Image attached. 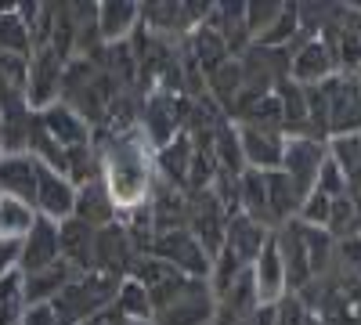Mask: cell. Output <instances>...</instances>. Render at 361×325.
<instances>
[{"mask_svg": "<svg viewBox=\"0 0 361 325\" xmlns=\"http://www.w3.org/2000/svg\"><path fill=\"white\" fill-rule=\"evenodd\" d=\"M271 243V231L264 228V224H257V221H250L246 214H235V217H228V228H224V246L221 250H228L243 268H250V264L260 257V250Z\"/></svg>", "mask_w": 361, "mask_h": 325, "instance_id": "cell-18", "label": "cell"}, {"mask_svg": "<svg viewBox=\"0 0 361 325\" xmlns=\"http://www.w3.org/2000/svg\"><path fill=\"white\" fill-rule=\"evenodd\" d=\"M37 192H40V163L29 152L0 156V195L18 199L37 210Z\"/></svg>", "mask_w": 361, "mask_h": 325, "instance_id": "cell-13", "label": "cell"}, {"mask_svg": "<svg viewBox=\"0 0 361 325\" xmlns=\"http://www.w3.org/2000/svg\"><path fill=\"white\" fill-rule=\"evenodd\" d=\"M22 325H58L54 307H51V304H25V311H22Z\"/></svg>", "mask_w": 361, "mask_h": 325, "instance_id": "cell-39", "label": "cell"}, {"mask_svg": "<svg viewBox=\"0 0 361 325\" xmlns=\"http://www.w3.org/2000/svg\"><path fill=\"white\" fill-rule=\"evenodd\" d=\"M214 289L206 278H188V286L177 293L170 304H163L152 321L156 325H214Z\"/></svg>", "mask_w": 361, "mask_h": 325, "instance_id": "cell-7", "label": "cell"}, {"mask_svg": "<svg viewBox=\"0 0 361 325\" xmlns=\"http://www.w3.org/2000/svg\"><path fill=\"white\" fill-rule=\"evenodd\" d=\"M94 231L98 228H90L76 217L58 224V250H62V260L69 268H76L80 275L94 271Z\"/></svg>", "mask_w": 361, "mask_h": 325, "instance_id": "cell-21", "label": "cell"}, {"mask_svg": "<svg viewBox=\"0 0 361 325\" xmlns=\"http://www.w3.org/2000/svg\"><path fill=\"white\" fill-rule=\"evenodd\" d=\"M250 278H253L260 307H275L282 297H289L286 268H282V257H279V246H275V231H271V243L260 250V257L250 264Z\"/></svg>", "mask_w": 361, "mask_h": 325, "instance_id": "cell-15", "label": "cell"}, {"mask_svg": "<svg viewBox=\"0 0 361 325\" xmlns=\"http://www.w3.org/2000/svg\"><path fill=\"white\" fill-rule=\"evenodd\" d=\"M209 149H214V159H217V170L224 173H246V163H243V149H238V130L231 120H221V127L214 130V141H209Z\"/></svg>", "mask_w": 361, "mask_h": 325, "instance_id": "cell-29", "label": "cell"}, {"mask_svg": "<svg viewBox=\"0 0 361 325\" xmlns=\"http://www.w3.org/2000/svg\"><path fill=\"white\" fill-rule=\"evenodd\" d=\"M185 120H188V98L185 94H170V91H148L141 102V120L137 130L145 134V141L159 152L163 145H170L177 134H185Z\"/></svg>", "mask_w": 361, "mask_h": 325, "instance_id": "cell-4", "label": "cell"}, {"mask_svg": "<svg viewBox=\"0 0 361 325\" xmlns=\"http://www.w3.org/2000/svg\"><path fill=\"white\" fill-rule=\"evenodd\" d=\"M54 260H62V250H58V224L37 217V224L29 228V235L22 239V260H18V271L22 275H33L51 268Z\"/></svg>", "mask_w": 361, "mask_h": 325, "instance_id": "cell-17", "label": "cell"}, {"mask_svg": "<svg viewBox=\"0 0 361 325\" xmlns=\"http://www.w3.org/2000/svg\"><path fill=\"white\" fill-rule=\"evenodd\" d=\"M282 8L286 4H279V0H264V4H246V29H250V37L253 40H260L267 29H271V22H275L279 15H282Z\"/></svg>", "mask_w": 361, "mask_h": 325, "instance_id": "cell-34", "label": "cell"}, {"mask_svg": "<svg viewBox=\"0 0 361 325\" xmlns=\"http://www.w3.org/2000/svg\"><path fill=\"white\" fill-rule=\"evenodd\" d=\"M322 112H325V137L361 134V80L350 73H336L333 80L318 83Z\"/></svg>", "mask_w": 361, "mask_h": 325, "instance_id": "cell-3", "label": "cell"}, {"mask_svg": "<svg viewBox=\"0 0 361 325\" xmlns=\"http://www.w3.org/2000/svg\"><path fill=\"white\" fill-rule=\"evenodd\" d=\"M238 325H275V307H257L246 321H238Z\"/></svg>", "mask_w": 361, "mask_h": 325, "instance_id": "cell-40", "label": "cell"}, {"mask_svg": "<svg viewBox=\"0 0 361 325\" xmlns=\"http://www.w3.org/2000/svg\"><path fill=\"white\" fill-rule=\"evenodd\" d=\"M18 260H22V239H0V278L18 271Z\"/></svg>", "mask_w": 361, "mask_h": 325, "instance_id": "cell-38", "label": "cell"}, {"mask_svg": "<svg viewBox=\"0 0 361 325\" xmlns=\"http://www.w3.org/2000/svg\"><path fill=\"white\" fill-rule=\"evenodd\" d=\"M238 130V149H243V163L246 170H282V152H286V134L279 130H260V127H246L235 123Z\"/></svg>", "mask_w": 361, "mask_h": 325, "instance_id": "cell-12", "label": "cell"}, {"mask_svg": "<svg viewBox=\"0 0 361 325\" xmlns=\"http://www.w3.org/2000/svg\"><path fill=\"white\" fill-rule=\"evenodd\" d=\"M33 224H37V210H33V206L0 195V239H25Z\"/></svg>", "mask_w": 361, "mask_h": 325, "instance_id": "cell-31", "label": "cell"}, {"mask_svg": "<svg viewBox=\"0 0 361 325\" xmlns=\"http://www.w3.org/2000/svg\"><path fill=\"white\" fill-rule=\"evenodd\" d=\"M275 246L282 257V268H286V286L289 293L304 289L311 282V260H307V239H304V224L289 221L275 231Z\"/></svg>", "mask_w": 361, "mask_h": 325, "instance_id": "cell-14", "label": "cell"}, {"mask_svg": "<svg viewBox=\"0 0 361 325\" xmlns=\"http://www.w3.org/2000/svg\"><path fill=\"white\" fill-rule=\"evenodd\" d=\"M329 159H333L343 177H347V188L361 195V134H343V137H329L325 141Z\"/></svg>", "mask_w": 361, "mask_h": 325, "instance_id": "cell-27", "label": "cell"}, {"mask_svg": "<svg viewBox=\"0 0 361 325\" xmlns=\"http://www.w3.org/2000/svg\"><path fill=\"white\" fill-rule=\"evenodd\" d=\"M123 325H156V321H123Z\"/></svg>", "mask_w": 361, "mask_h": 325, "instance_id": "cell-42", "label": "cell"}, {"mask_svg": "<svg viewBox=\"0 0 361 325\" xmlns=\"http://www.w3.org/2000/svg\"><path fill=\"white\" fill-rule=\"evenodd\" d=\"M148 253L166 260L170 268H177L180 275H188V278H206L209 275V264H214V257L199 246V239H195L188 228L159 231L156 239H152V250H148Z\"/></svg>", "mask_w": 361, "mask_h": 325, "instance_id": "cell-5", "label": "cell"}, {"mask_svg": "<svg viewBox=\"0 0 361 325\" xmlns=\"http://www.w3.org/2000/svg\"><path fill=\"white\" fill-rule=\"evenodd\" d=\"M119 282H123V278H112V275H102V271L76 275V278L51 300L58 325H87L94 314L109 311V307L116 304Z\"/></svg>", "mask_w": 361, "mask_h": 325, "instance_id": "cell-2", "label": "cell"}, {"mask_svg": "<svg viewBox=\"0 0 361 325\" xmlns=\"http://www.w3.org/2000/svg\"><path fill=\"white\" fill-rule=\"evenodd\" d=\"M325 231L333 239H350V235H361V195L357 192H347V195H336L333 199V210H329V221H325Z\"/></svg>", "mask_w": 361, "mask_h": 325, "instance_id": "cell-28", "label": "cell"}, {"mask_svg": "<svg viewBox=\"0 0 361 325\" xmlns=\"http://www.w3.org/2000/svg\"><path fill=\"white\" fill-rule=\"evenodd\" d=\"M40 116V123H44V130L62 145V149L69 152V149H80V145H90L94 141V127H90L87 120H80V116L69 109V105H62V102H54V105H47L44 112H37Z\"/></svg>", "mask_w": 361, "mask_h": 325, "instance_id": "cell-19", "label": "cell"}, {"mask_svg": "<svg viewBox=\"0 0 361 325\" xmlns=\"http://www.w3.org/2000/svg\"><path fill=\"white\" fill-rule=\"evenodd\" d=\"M329 210H333V199L322 195V192H311L304 202H300V214H296V221H300V224H307V228H325Z\"/></svg>", "mask_w": 361, "mask_h": 325, "instance_id": "cell-36", "label": "cell"}, {"mask_svg": "<svg viewBox=\"0 0 361 325\" xmlns=\"http://www.w3.org/2000/svg\"><path fill=\"white\" fill-rule=\"evenodd\" d=\"M350 325H361V318H357V321H350Z\"/></svg>", "mask_w": 361, "mask_h": 325, "instance_id": "cell-43", "label": "cell"}, {"mask_svg": "<svg viewBox=\"0 0 361 325\" xmlns=\"http://www.w3.org/2000/svg\"><path fill=\"white\" fill-rule=\"evenodd\" d=\"M333 271H340L350 282H361V235H350V239H340L336 243Z\"/></svg>", "mask_w": 361, "mask_h": 325, "instance_id": "cell-33", "label": "cell"}, {"mask_svg": "<svg viewBox=\"0 0 361 325\" xmlns=\"http://www.w3.org/2000/svg\"><path fill=\"white\" fill-rule=\"evenodd\" d=\"M185 228L199 239V246L217 257L224 246V228H228V210L224 202L217 199L214 188H202V192H188V221Z\"/></svg>", "mask_w": 361, "mask_h": 325, "instance_id": "cell-6", "label": "cell"}, {"mask_svg": "<svg viewBox=\"0 0 361 325\" xmlns=\"http://www.w3.org/2000/svg\"><path fill=\"white\" fill-rule=\"evenodd\" d=\"M76 275H80V271L69 268L66 260H54L51 268H44V271L22 275V297H25V304H51Z\"/></svg>", "mask_w": 361, "mask_h": 325, "instance_id": "cell-24", "label": "cell"}, {"mask_svg": "<svg viewBox=\"0 0 361 325\" xmlns=\"http://www.w3.org/2000/svg\"><path fill=\"white\" fill-rule=\"evenodd\" d=\"M73 217L90 224V228H105L112 221H119V206L105 185V177H98V181H87L76 188V206H73Z\"/></svg>", "mask_w": 361, "mask_h": 325, "instance_id": "cell-20", "label": "cell"}, {"mask_svg": "<svg viewBox=\"0 0 361 325\" xmlns=\"http://www.w3.org/2000/svg\"><path fill=\"white\" fill-rule=\"evenodd\" d=\"M156 149L145 141V134L134 127L127 134L105 137V152H102V177L116 199L119 210H130V206L145 202L148 192H152L156 170L148 163Z\"/></svg>", "mask_w": 361, "mask_h": 325, "instance_id": "cell-1", "label": "cell"}, {"mask_svg": "<svg viewBox=\"0 0 361 325\" xmlns=\"http://www.w3.org/2000/svg\"><path fill=\"white\" fill-rule=\"evenodd\" d=\"M329 149L325 141L314 137H286V152H282V170L289 173V181L300 188V195H311L318 181V166L325 163Z\"/></svg>", "mask_w": 361, "mask_h": 325, "instance_id": "cell-10", "label": "cell"}, {"mask_svg": "<svg viewBox=\"0 0 361 325\" xmlns=\"http://www.w3.org/2000/svg\"><path fill=\"white\" fill-rule=\"evenodd\" d=\"M62 73H66V58L58 51H51V47L33 51V58H29V80H25V98H29L33 112H44L47 105L58 102Z\"/></svg>", "mask_w": 361, "mask_h": 325, "instance_id": "cell-8", "label": "cell"}, {"mask_svg": "<svg viewBox=\"0 0 361 325\" xmlns=\"http://www.w3.org/2000/svg\"><path fill=\"white\" fill-rule=\"evenodd\" d=\"M264 188H267V210H271V221H275V231L282 224L296 221L304 195H300V188L289 181V173L286 170H267L264 173Z\"/></svg>", "mask_w": 361, "mask_h": 325, "instance_id": "cell-22", "label": "cell"}, {"mask_svg": "<svg viewBox=\"0 0 361 325\" xmlns=\"http://www.w3.org/2000/svg\"><path fill=\"white\" fill-rule=\"evenodd\" d=\"M206 94L217 102L224 116H231L238 94H243V66H238V58H228V62L206 73Z\"/></svg>", "mask_w": 361, "mask_h": 325, "instance_id": "cell-26", "label": "cell"}, {"mask_svg": "<svg viewBox=\"0 0 361 325\" xmlns=\"http://www.w3.org/2000/svg\"><path fill=\"white\" fill-rule=\"evenodd\" d=\"M119 314H123L127 321H152L156 307H152V297H148V289L134 278H123L116 289V304H112Z\"/></svg>", "mask_w": 361, "mask_h": 325, "instance_id": "cell-30", "label": "cell"}, {"mask_svg": "<svg viewBox=\"0 0 361 325\" xmlns=\"http://www.w3.org/2000/svg\"><path fill=\"white\" fill-rule=\"evenodd\" d=\"M314 192H322V195H329V199H336V195H347L350 188H347V177H343V170L325 156V163L318 166V181H314Z\"/></svg>", "mask_w": 361, "mask_h": 325, "instance_id": "cell-37", "label": "cell"}, {"mask_svg": "<svg viewBox=\"0 0 361 325\" xmlns=\"http://www.w3.org/2000/svg\"><path fill=\"white\" fill-rule=\"evenodd\" d=\"M0 54H18V58H33V37L29 25L22 22L18 8L0 15Z\"/></svg>", "mask_w": 361, "mask_h": 325, "instance_id": "cell-32", "label": "cell"}, {"mask_svg": "<svg viewBox=\"0 0 361 325\" xmlns=\"http://www.w3.org/2000/svg\"><path fill=\"white\" fill-rule=\"evenodd\" d=\"M188 170H192V137L177 134L170 145H163L156 152V181L188 192Z\"/></svg>", "mask_w": 361, "mask_h": 325, "instance_id": "cell-23", "label": "cell"}, {"mask_svg": "<svg viewBox=\"0 0 361 325\" xmlns=\"http://www.w3.org/2000/svg\"><path fill=\"white\" fill-rule=\"evenodd\" d=\"M73 206H76V185L69 181L66 173L47 170L40 166V192H37V217L62 224L73 217Z\"/></svg>", "mask_w": 361, "mask_h": 325, "instance_id": "cell-16", "label": "cell"}, {"mask_svg": "<svg viewBox=\"0 0 361 325\" xmlns=\"http://www.w3.org/2000/svg\"><path fill=\"white\" fill-rule=\"evenodd\" d=\"M127 318L123 314H119L116 307H109V311H102V314H94V318H90L87 325H123Z\"/></svg>", "mask_w": 361, "mask_h": 325, "instance_id": "cell-41", "label": "cell"}, {"mask_svg": "<svg viewBox=\"0 0 361 325\" xmlns=\"http://www.w3.org/2000/svg\"><path fill=\"white\" fill-rule=\"evenodd\" d=\"M336 73H340L336 54L329 51V44H325L322 37L300 44V47L289 54V80L300 83V87H318V83H325V80H333Z\"/></svg>", "mask_w": 361, "mask_h": 325, "instance_id": "cell-11", "label": "cell"}, {"mask_svg": "<svg viewBox=\"0 0 361 325\" xmlns=\"http://www.w3.org/2000/svg\"><path fill=\"white\" fill-rule=\"evenodd\" d=\"M141 25V4H127V0H109L98 4V33L105 44H123L134 37Z\"/></svg>", "mask_w": 361, "mask_h": 325, "instance_id": "cell-25", "label": "cell"}, {"mask_svg": "<svg viewBox=\"0 0 361 325\" xmlns=\"http://www.w3.org/2000/svg\"><path fill=\"white\" fill-rule=\"evenodd\" d=\"M275 325H322V318L311 314V311L289 293V297H282V300L275 304Z\"/></svg>", "mask_w": 361, "mask_h": 325, "instance_id": "cell-35", "label": "cell"}, {"mask_svg": "<svg viewBox=\"0 0 361 325\" xmlns=\"http://www.w3.org/2000/svg\"><path fill=\"white\" fill-rule=\"evenodd\" d=\"M134 260H137V250H134L127 228L119 221L94 231V271L112 275V278H127Z\"/></svg>", "mask_w": 361, "mask_h": 325, "instance_id": "cell-9", "label": "cell"}]
</instances>
